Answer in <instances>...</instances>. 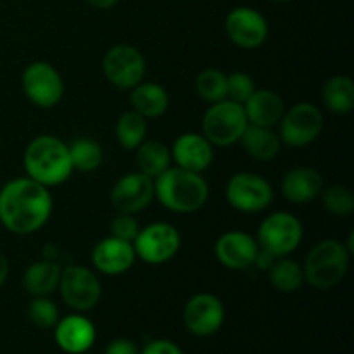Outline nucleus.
I'll list each match as a JSON object with an SVG mask.
<instances>
[{"instance_id": "obj_1", "label": "nucleus", "mask_w": 354, "mask_h": 354, "mask_svg": "<svg viewBox=\"0 0 354 354\" xmlns=\"http://www.w3.org/2000/svg\"><path fill=\"white\" fill-rule=\"evenodd\" d=\"M50 214V192L30 176L10 180L0 189V223L10 234H35L47 223Z\"/></svg>"}, {"instance_id": "obj_2", "label": "nucleus", "mask_w": 354, "mask_h": 354, "mask_svg": "<svg viewBox=\"0 0 354 354\" xmlns=\"http://www.w3.org/2000/svg\"><path fill=\"white\" fill-rule=\"evenodd\" d=\"M154 197L173 213H196L206 204L209 187L201 173L169 166L154 178Z\"/></svg>"}, {"instance_id": "obj_3", "label": "nucleus", "mask_w": 354, "mask_h": 354, "mask_svg": "<svg viewBox=\"0 0 354 354\" xmlns=\"http://www.w3.org/2000/svg\"><path fill=\"white\" fill-rule=\"evenodd\" d=\"M26 176L48 187L64 183L73 169L68 144L54 135H40L28 144L23 156Z\"/></svg>"}, {"instance_id": "obj_4", "label": "nucleus", "mask_w": 354, "mask_h": 354, "mask_svg": "<svg viewBox=\"0 0 354 354\" xmlns=\"http://www.w3.org/2000/svg\"><path fill=\"white\" fill-rule=\"evenodd\" d=\"M351 252L344 242L325 239L318 242L304 258L303 273L304 282L318 290H327L337 286L349 270Z\"/></svg>"}, {"instance_id": "obj_5", "label": "nucleus", "mask_w": 354, "mask_h": 354, "mask_svg": "<svg viewBox=\"0 0 354 354\" xmlns=\"http://www.w3.org/2000/svg\"><path fill=\"white\" fill-rule=\"evenodd\" d=\"M244 106L223 99L214 102L203 118V135L218 147L237 144L248 128Z\"/></svg>"}, {"instance_id": "obj_6", "label": "nucleus", "mask_w": 354, "mask_h": 354, "mask_svg": "<svg viewBox=\"0 0 354 354\" xmlns=\"http://www.w3.org/2000/svg\"><path fill=\"white\" fill-rule=\"evenodd\" d=\"M259 248L275 258L289 256L303 241V225L299 218L287 211H277L261 221L258 230Z\"/></svg>"}, {"instance_id": "obj_7", "label": "nucleus", "mask_w": 354, "mask_h": 354, "mask_svg": "<svg viewBox=\"0 0 354 354\" xmlns=\"http://www.w3.org/2000/svg\"><path fill=\"white\" fill-rule=\"evenodd\" d=\"M59 292L71 310L85 313L99 304L102 286L95 273L82 265H69L61 272Z\"/></svg>"}, {"instance_id": "obj_8", "label": "nucleus", "mask_w": 354, "mask_h": 354, "mask_svg": "<svg viewBox=\"0 0 354 354\" xmlns=\"http://www.w3.org/2000/svg\"><path fill=\"white\" fill-rule=\"evenodd\" d=\"M324 130V113L311 102H299L283 113L279 137L289 147H306Z\"/></svg>"}, {"instance_id": "obj_9", "label": "nucleus", "mask_w": 354, "mask_h": 354, "mask_svg": "<svg viewBox=\"0 0 354 354\" xmlns=\"http://www.w3.org/2000/svg\"><path fill=\"white\" fill-rule=\"evenodd\" d=\"M131 244L138 259L147 265H162L175 258L182 245V237L173 225L158 221L140 228Z\"/></svg>"}, {"instance_id": "obj_10", "label": "nucleus", "mask_w": 354, "mask_h": 354, "mask_svg": "<svg viewBox=\"0 0 354 354\" xmlns=\"http://www.w3.org/2000/svg\"><path fill=\"white\" fill-rule=\"evenodd\" d=\"M228 204L242 213H259L273 201V187L265 176L251 171L235 173L225 190Z\"/></svg>"}, {"instance_id": "obj_11", "label": "nucleus", "mask_w": 354, "mask_h": 354, "mask_svg": "<svg viewBox=\"0 0 354 354\" xmlns=\"http://www.w3.org/2000/svg\"><path fill=\"white\" fill-rule=\"evenodd\" d=\"M24 95L31 104L41 109L57 106L64 97V82L52 64L45 61L31 62L21 76Z\"/></svg>"}, {"instance_id": "obj_12", "label": "nucleus", "mask_w": 354, "mask_h": 354, "mask_svg": "<svg viewBox=\"0 0 354 354\" xmlns=\"http://www.w3.org/2000/svg\"><path fill=\"white\" fill-rule=\"evenodd\" d=\"M102 69L106 78L121 90H131L145 78V59L137 47L131 45H114L102 59Z\"/></svg>"}, {"instance_id": "obj_13", "label": "nucleus", "mask_w": 354, "mask_h": 354, "mask_svg": "<svg viewBox=\"0 0 354 354\" xmlns=\"http://www.w3.org/2000/svg\"><path fill=\"white\" fill-rule=\"evenodd\" d=\"M225 322V306L220 297L201 292L190 297L183 306V325L197 337L216 334Z\"/></svg>"}, {"instance_id": "obj_14", "label": "nucleus", "mask_w": 354, "mask_h": 354, "mask_svg": "<svg viewBox=\"0 0 354 354\" xmlns=\"http://www.w3.org/2000/svg\"><path fill=\"white\" fill-rule=\"evenodd\" d=\"M152 201H154V178L140 171L127 173L111 189V203L120 213H140L151 206Z\"/></svg>"}, {"instance_id": "obj_15", "label": "nucleus", "mask_w": 354, "mask_h": 354, "mask_svg": "<svg viewBox=\"0 0 354 354\" xmlns=\"http://www.w3.org/2000/svg\"><path fill=\"white\" fill-rule=\"evenodd\" d=\"M228 38L241 48H258L268 38V23L251 7H235L225 19Z\"/></svg>"}, {"instance_id": "obj_16", "label": "nucleus", "mask_w": 354, "mask_h": 354, "mask_svg": "<svg viewBox=\"0 0 354 354\" xmlns=\"http://www.w3.org/2000/svg\"><path fill=\"white\" fill-rule=\"evenodd\" d=\"M259 244L251 234L242 230H230L220 235L214 244L218 261L228 270H245L254 265Z\"/></svg>"}, {"instance_id": "obj_17", "label": "nucleus", "mask_w": 354, "mask_h": 354, "mask_svg": "<svg viewBox=\"0 0 354 354\" xmlns=\"http://www.w3.org/2000/svg\"><path fill=\"white\" fill-rule=\"evenodd\" d=\"M133 244L128 241L111 237L102 239L92 251V263L97 272L104 273L107 277H116L127 273L135 265Z\"/></svg>"}, {"instance_id": "obj_18", "label": "nucleus", "mask_w": 354, "mask_h": 354, "mask_svg": "<svg viewBox=\"0 0 354 354\" xmlns=\"http://www.w3.org/2000/svg\"><path fill=\"white\" fill-rule=\"evenodd\" d=\"M171 159L178 168L203 173L214 159L213 144L203 133H182L173 142Z\"/></svg>"}, {"instance_id": "obj_19", "label": "nucleus", "mask_w": 354, "mask_h": 354, "mask_svg": "<svg viewBox=\"0 0 354 354\" xmlns=\"http://www.w3.org/2000/svg\"><path fill=\"white\" fill-rule=\"evenodd\" d=\"M54 337L64 353L83 354L95 342V325L83 315H68L59 318L57 325L54 327Z\"/></svg>"}, {"instance_id": "obj_20", "label": "nucleus", "mask_w": 354, "mask_h": 354, "mask_svg": "<svg viewBox=\"0 0 354 354\" xmlns=\"http://www.w3.org/2000/svg\"><path fill=\"white\" fill-rule=\"evenodd\" d=\"M242 106H244L248 123L254 124V127H277L286 113V104H283L282 97L268 88L254 90Z\"/></svg>"}, {"instance_id": "obj_21", "label": "nucleus", "mask_w": 354, "mask_h": 354, "mask_svg": "<svg viewBox=\"0 0 354 354\" xmlns=\"http://www.w3.org/2000/svg\"><path fill=\"white\" fill-rule=\"evenodd\" d=\"M280 189L289 203L308 204L322 194L324 178L317 169L301 166V168H294L283 175Z\"/></svg>"}, {"instance_id": "obj_22", "label": "nucleus", "mask_w": 354, "mask_h": 354, "mask_svg": "<svg viewBox=\"0 0 354 354\" xmlns=\"http://www.w3.org/2000/svg\"><path fill=\"white\" fill-rule=\"evenodd\" d=\"M130 102L133 111L145 118L154 120L162 116L169 107V95L165 86L152 82H140L131 88Z\"/></svg>"}, {"instance_id": "obj_23", "label": "nucleus", "mask_w": 354, "mask_h": 354, "mask_svg": "<svg viewBox=\"0 0 354 354\" xmlns=\"http://www.w3.org/2000/svg\"><path fill=\"white\" fill-rule=\"evenodd\" d=\"M239 142L252 159L261 162L275 159L282 147V140H280L279 133L273 131V128L254 127V124H248Z\"/></svg>"}, {"instance_id": "obj_24", "label": "nucleus", "mask_w": 354, "mask_h": 354, "mask_svg": "<svg viewBox=\"0 0 354 354\" xmlns=\"http://www.w3.org/2000/svg\"><path fill=\"white\" fill-rule=\"evenodd\" d=\"M61 266L52 259L37 261L26 268L23 275V287L30 296H48L59 287L61 280Z\"/></svg>"}, {"instance_id": "obj_25", "label": "nucleus", "mask_w": 354, "mask_h": 354, "mask_svg": "<svg viewBox=\"0 0 354 354\" xmlns=\"http://www.w3.org/2000/svg\"><path fill=\"white\" fill-rule=\"evenodd\" d=\"M135 159H137L138 171L144 175L156 178L171 166V151L161 140H144L135 149Z\"/></svg>"}, {"instance_id": "obj_26", "label": "nucleus", "mask_w": 354, "mask_h": 354, "mask_svg": "<svg viewBox=\"0 0 354 354\" xmlns=\"http://www.w3.org/2000/svg\"><path fill=\"white\" fill-rule=\"evenodd\" d=\"M322 99L328 111L348 114L354 107V82L346 75H335L327 80L322 90Z\"/></svg>"}, {"instance_id": "obj_27", "label": "nucleus", "mask_w": 354, "mask_h": 354, "mask_svg": "<svg viewBox=\"0 0 354 354\" xmlns=\"http://www.w3.org/2000/svg\"><path fill=\"white\" fill-rule=\"evenodd\" d=\"M268 277L272 286L280 292H296L304 283L303 265L287 256L277 258L272 263L268 268Z\"/></svg>"}, {"instance_id": "obj_28", "label": "nucleus", "mask_w": 354, "mask_h": 354, "mask_svg": "<svg viewBox=\"0 0 354 354\" xmlns=\"http://www.w3.org/2000/svg\"><path fill=\"white\" fill-rule=\"evenodd\" d=\"M68 149L75 171L92 173L102 165L104 151L99 142L93 140V138H76L68 145Z\"/></svg>"}, {"instance_id": "obj_29", "label": "nucleus", "mask_w": 354, "mask_h": 354, "mask_svg": "<svg viewBox=\"0 0 354 354\" xmlns=\"http://www.w3.org/2000/svg\"><path fill=\"white\" fill-rule=\"evenodd\" d=\"M147 135V120L137 111H127L116 121V138L124 151H135Z\"/></svg>"}, {"instance_id": "obj_30", "label": "nucleus", "mask_w": 354, "mask_h": 354, "mask_svg": "<svg viewBox=\"0 0 354 354\" xmlns=\"http://www.w3.org/2000/svg\"><path fill=\"white\" fill-rule=\"evenodd\" d=\"M196 90L201 99L214 104L227 99V75L220 69L207 68L196 78Z\"/></svg>"}, {"instance_id": "obj_31", "label": "nucleus", "mask_w": 354, "mask_h": 354, "mask_svg": "<svg viewBox=\"0 0 354 354\" xmlns=\"http://www.w3.org/2000/svg\"><path fill=\"white\" fill-rule=\"evenodd\" d=\"M324 207L337 218H348L354 213V194L346 185H330L322 190Z\"/></svg>"}, {"instance_id": "obj_32", "label": "nucleus", "mask_w": 354, "mask_h": 354, "mask_svg": "<svg viewBox=\"0 0 354 354\" xmlns=\"http://www.w3.org/2000/svg\"><path fill=\"white\" fill-rule=\"evenodd\" d=\"M28 318L31 324L38 328H54L59 322V310L54 301L47 296L33 297V301L28 306Z\"/></svg>"}, {"instance_id": "obj_33", "label": "nucleus", "mask_w": 354, "mask_h": 354, "mask_svg": "<svg viewBox=\"0 0 354 354\" xmlns=\"http://www.w3.org/2000/svg\"><path fill=\"white\" fill-rule=\"evenodd\" d=\"M256 90L254 80L244 71H235L227 76V99L244 104Z\"/></svg>"}, {"instance_id": "obj_34", "label": "nucleus", "mask_w": 354, "mask_h": 354, "mask_svg": "<svg viewBox=\"0 0 354 354\" xmlns=\"http://www.w3.org/2000/svg\"><path fill=\"white\" fill-rule=\"evenodd\" d=\"M138 230H140V225L135 220L133 214L120 213L113 221H111V235L121 239V241L133 242Z\"/></svg>"}, {"instance_id": "obj_35", "label": "nucleus", "mask_w": 354, "mask_h": 354, "mask_svg": "<svg viewBox=\"0 0 354 354\" xmlns=\"http://www.w3.org/2000/svg\"><path fill=\"white\" fill-rule=\"evenodd\" d=\"M138 354H183V351L175 342L166 341V339H156V341L147 342Z\"/></svg>"}, {"instance_id": "obj_36", "label": "nucleus", "mask_w": 354, "mask_h": 354, "mask_svg": "<svg viewBox=\"0 0 354 354\" xmlns=\"http://www.w3.org/2000/svg\"><path fill=\"white\" fill-rule=\"evenodd\" d=\"M104 354H138V348L133 341H130V339L120 337L114 339V341H111L109 344H107Z\"/></svg>"}, {"instance_id": "obj_37", "label": "nucleus", "mask_w": 354, "mask_h": 354, "mask_svg": "<svg viewBox=\"0 0 354 354\" xmlns=\"http://www.w3.org/2000/svg\"><path fill=\"white\" fill-rule=\"evenodd\" d=\"M275 256L270 254L268 251H265V249L259 248L258 254H256V259H254V265L259 266L261 270H268L270 266H272V263L275 261Z\"/></svg>"}, {"instance_id": "obj_38", "label": "nucleus", "mask_w": 354, "mask_h": 354, "mask_svg": "<svg viewBox=\"0 0 354 354\" xmlns=\"http://www.w3.org/2000/svg\"><path fill=\"white\" fill-rule=\"evenodd\" d=\"M9 270H10L9 259L6 258V254H3V252H0V287L6 283L7 277H9Z\"/></svg>"}, {"instance_id": "obj_39", "label": "nucleus", "mask_w": 354, "mask_h": 354, "mask_svg": "<svg viewBox=\"0 0 354 354\" xmlns=\"http://www.w3.org/2000/svg\"><path fill=\"white\" fill-rule=\"evenodd\" d=\"M86 2H88L92 7H95V9L106 10V9H111V7L116 6L120 0H86Z\"/></svg>"}, {"instance_id": "obj_40", "label": "nucleus", "mask_w": 354, "mask_h": 354, "mask_svg": "<svg viewBox=\"0 0 354 354\" xmlns=\"http://www.w3.org/2000/svg\"><path fill=\"white\" fill-rule=\"evenodd\" d=\"M275 2H289V0H275Z\"/></svg>"}]
</instances>
